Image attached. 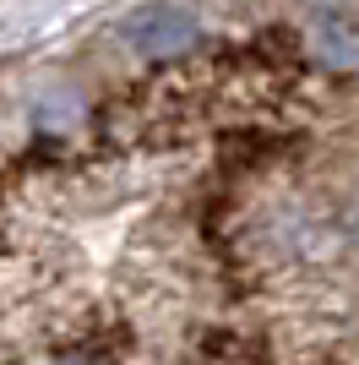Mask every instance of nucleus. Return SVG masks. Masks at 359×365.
<instances>
[{"label": "nucleus", "instance_id": "obj_1", "mask_svg": "<svg viewBox=\"0 0 359 365\" xmlns=\"http://www.w3.org/2000/svg\"><path fill=\"white\" fill-rule=\"evenodd\" d=\"M196 22L191 6H175V0H147V6H131V11L120 16V38L136 49V55H152V61H164V55H185L196 44Z\"/></svg>", "mask_w": 359, "mask_h": 365}]
</instances>
